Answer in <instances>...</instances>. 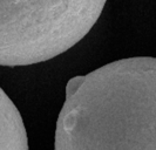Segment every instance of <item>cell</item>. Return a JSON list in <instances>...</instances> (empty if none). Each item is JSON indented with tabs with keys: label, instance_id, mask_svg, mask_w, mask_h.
Segmentation results:
<instances>
[{
	"label": "cell",
	"instance_id": "6da1fadb",
	"mask_svg": "<svg viewBox=\"0 0 156 150\" xmlns=\"http://www.w3.org/2000/svg\"><path fill=\"white\" fill-rule=\"evenodd\" d=\"M56 150L156 149V58L137 56L70 79Z\"/></svg>",
	"mask_w": 156,
	"mask_h": 150
},
{
	"label": "cell",
	"instance_id": "7a4b0ae2",
	"mask_svg": "<svg viewBox=\"0 0 156 150\" xmlns=\"http://www.w3.org/2000/svg\"><path fill=\"white\" fill-rule=\"evenodd\" d=\"M107 0H0V66H30L75 46Z\"/></svg>",
	"mask_w": 156,
	"mask_h": 150
},
{
	"label": "cell",
	"instance_id": "3957f363",
	"mask_svg": "<svg viewBox=\"0 0 156 150\" xmlns=\"http://www.w3.org/2000/svg\"><path fill=\"white\" fill-rule=\"evenodd\" d=\"M0 149L27 150L28 138L16 104L0 88Z\"/></svg>",
	"mask_w": 156,
	"mask_h": 150
}]
</instances>
